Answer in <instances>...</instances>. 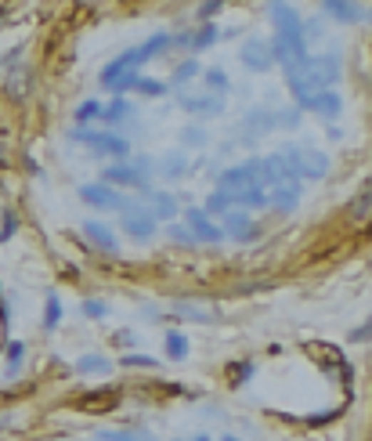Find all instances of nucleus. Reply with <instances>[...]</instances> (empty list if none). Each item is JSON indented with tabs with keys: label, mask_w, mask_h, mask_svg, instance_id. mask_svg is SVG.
<instances>
[{
	"label": "nucleus",
	"mask_w": 372,
	"mask_h": 441,
	"mask_svg": "<svg viewBox=\"0 0 372 441\" xmlns=\"http://www.w3.org/2000/svg\"><path fill=\"white\" fill-rule=\"evenodd\" d=\"M202 91H210V94L224 98V94L232 91V80H228V73H224L221 66H206V69H202Z\"/></svg>",
	"instance_id": "21"
},
{
	"label": "nucleus",
	"mask_w": 372,
	"mask_h": 441,
	"mask_svg": "<svg viewBox=\"0 0 372 441\" xmlns=\"http://www.w3.org/2000/svg\"><path fill=\"white\" fill-rule=\"evenodd\" d=\"M177 311H181V315H188L192 322H214L206 311H199V308H192V304H177Z\"/></svg>",
	"instance_id": "37"
},
{
	"label": "nucleus",
	"mask_w": 372,
	"mask_h": 441,
	"mask_svg": "<svg viewBox=\"0 0 372 441\" xmlns=\"http://www.w3.org/2000/svg\"><path fill=\"white\" fill-rule=\"evenodd\" d=\"M69 138H73V141H83L94 156H109V159H120V163H127L130 152H134V145H130L127 138L113 134V131H87V127H76V131H69Z\"/></svg>",
	"instance_id": "3"
},
{
	"label": "nucleus",
	"mask_w": 372,
	"mask_h": 441,
	"mask_svg": "<svg viewBox=\"0 0 372 441\" xmlns=\"http://www.w3.org/2000/svg\"><path fill=\"white\" fill-rule=\"evenodd\" d=\"M300 196H304V181H289V185H279L268 192V206H275L279 213H293Z\"/></svg>",
	"instance_id": "14"
},
{
	"label": "nucleus",
	"mask_w": 372,
	"mask_h": 441,
	"mask_svg": "<svg viewBox=\"0 0 372 441\" xmlns=\"http://www.w3.org/2000/svg\"><path fill=\"white\" fill-rule=\"evenodd\" d=\"M202 62L199 59H185L177 69H174V76H170V91H185V83H192L195 76H202Z\"/></svg>",
	"instance_id": "22"
},
{
	"label": "nucleus",
	"mask_w": 372,
	"mask_h": 441,
	"mask_svg": "<svg viewBox=\"0 0 372 441\" xmlns=\"http://www.w3.org/2000/svg\"><path fill=\"white\" fill-rule=\"evenodd\" d=\"M177 101H181V108H185L188 116H202V120H210V116H221V113H224V98L210 94V91H202V94L177 91Z\"/></svg>",
	"instance_id": "11"
},
{
	"label": "nucleus",
	"mask_w": 372,
	"mask_h": 441,
	"mask_svg": "<svg viewBox=\"0 0 372 441\" xmlns=\"http://www.w3.org/2000/svg\"><path fill=\"white\" fill-rule=\"evenodd\" d=\"M322 15H329V19H336V22H365V19H368L365 8L347 4V0H326V4H322Z\"/></svg>",
	"instance_id": "19"
},
{
	"label": "nucleus",
	"mask_w": 372,
	"mask_h": 441,
	"mask_svg": "<svg viewBox=\"0 0 372 441\" xmlns=\"http://www.w3.org/2000/svg\"><path fill=\"white\" fill-rule=\"evenodd\" d=\"M163 344H167V358H170V362H185V358H188V337L177 333V329H170Z\"/></svg>",
	"instance_id": "27"
},
{
	"label": "nucleus",
	"mask_w": 372,
	"mask_h": 441,
	"mask_svg": "<svg viewBox=\"0 0 372 441\" xmlns=\"http://www.w3.org/2000/svg\"><path fill=\"white\" fill-rule=\"evenodd\" d=\"M22 362H26V344H22V340H11V344H8V362H4V376H8V380H15V376L22 372Z\"/></svg>",
	"instance_id": "26"
},
{
	"label": "nucleus",
	"mask_w": 372,
	"mask_h": 441,
	"mask_svg": "<svg viewBox=\"0 0 372 441\" xmlns=\"http://www.w3.org/2000/svg\"><path fill=\"white\" fill-rule=\"evenodd\" d=\"M289 181H296V178L289 171V163L282 159V152H272V156L260 159V185H264V192H272L279 185H289Z\"/></svg>",
	"instance_id": "12"
},
{
	"label": "nucleus",
	"mask_w": 372,
	"mask_h": 441,
	"mask_svg": "<svg viewBox=\"0 0 372 441\" xmlns=\"http://www.w3.org/2000/svg\"><path fill=\"white\" fill-rule=\"evenodd\" d=\"M148 213L155 217V225H174L181 217V206L170 192H152V203H148Z\"/></svg>",
	"instance_id": "15"
},
{
	"label": "nucleus",
	"mask_w": 372,
	"mask_h": 441,
	"mask_svg": "<svg viewBox=\"0 0 372 441\" xmlns=\"http://www.w3.org/2000/svg\"><path fill=\"white\" fill-rule=\"evenodd\" d=\"M239 62L249 69V73H272L275 69V54H272V40H264V36H249L242 44V54H239Z\"/></svg>",
	"instance_id": "10"
},
{
	"label": "nucleus",
	"mask_w": 372,
	"mask_h": 441,
	"mask_svg": "<svg viewBox=\"0 0 372 441\" xmlns=\"http://www.w3.org/2000/svg\"><path fill=\"white\" fill-rule=\"evenodd\" d=\"M296 108L311 113V116H322V120H336L343 113V98H340V91H311V94L296 98Z\"/></svg>",
	"instance_id": "9"
},
{
	"label": "nucleus",
	"mask_w": 372,
	"mask_h": 441,
	"mask_svg": "<svg viewBox=\"0 0 372 441\" xmlns=\"http://www.w3.org/2000/svg\"><path fill=\"white\" fill-rule=\"evenodd\" d=\"M98 181H101V185H109V188H116V192H123V188H130V192H152L148 174L138 171L130 159H127V163H113V167H105Z\"/></svg>",
	"instance_id": "5"
},
{
	"label": "nucleus",
	"mask_w": 372,
	"mask_h": 441,
	"mask_svg": "<svg viewBox=\"0 0 372 441\" xmlns=\"http://www.w3.org/2000/svg\"><path fill=\"white\" fill-rule=\"evenodd\" d=\"M138 94H145V98H163V94H170V83H163V80H152V76H141Z\"/></svg>",
	"instance_id": "33"
},
{
	"label": "nucleus",
	"mask_w": 372,
	"mask_h": 441,
	"mask_svg": "<svg viewBox=\"0 0 372 441\" xmlns=\"http://www.w3.org/2000/svg\"><path fill=\"white\" fill-rule=\"evenodd\" d=\"M73 369H76L80 376H109V372L116 369V362L105 358L101 351H91V355H80V358L73 362Z\"/></svg>",
	"instance_id": "18"
},
{
	"label": "nucleus",
	"mask_w": 372,
	"mask_h": 441,
	"mask_svg": "<svg viewBox=\"0 0 372 441\" xmlns=\"http://www.w3.org/2000/svg\"><path fill=\"white\" fill-rule=\"evenodd\" d=\"M120 365H127V369H130V365H134V369H152L155 358H148V355H123Z\"/></svg>",
	"instance_id": "35"
},
{
	"label": "nucleus",
	"mask_w": 372,
	"mask_h": 441,
	"mask_svg": "<svg viewBox=\"0 0 372 441\" xmlns=\"http://www.w3.org/2000/svg\"><path fill=\"white\" fill-rule=\"evenodd\" d=\"M202 213H206L210 220H217V225H221V220L232 213V199H228L224 192H210L206 203H202Z\"/></svg>",
	"instance_id": "23"
},
{
	"label": "nucleus",
	"mask_w": 372,
	"mask_h": 441,
	"mask_svg": "<svg viewBox=\"0 0 372 441\" xmlns=\"http://www.w3.org/2000/svg\"><path fill=\"white\" fill-rule=\"evenodd\" d=\"M293 73H300L311 87L336 91L340 80H343V62H340V54H307Z\"/></svg>",
	"instance_id": "2"
},
{
	"label": "nucleus",
	"mask_w": 372,
	"mask_h": 441,
	"mask_svg": "<svg viewBox=\"0 0 372 441\" xmlns=\"http://www.w3.org/2000/svg\"><path fill=\"white\" fill-rule=\"evenodd\" d=\"M83 232H87V239H91L101 253H109V257H116V253H120V239L113 235V228L105 225V220H87Z\"/></svg>",
	"instance_id": "16"
},
{
	"label": "nucleus",
	"mask_w": 372,
	"mask_h": 441,
	"mask_svg": "<svg viewBox=\"0 0 372 441\" xmlns=\"http://www.w3.org/2000/svg\"><path fill=\"white\" fill-rule=\"evenodd\" d=\"M94 441H159V437H152L145 430H98Z\"/></svg>",
	"instance_id": "28"
},
{
	"label": "nucleus",
	"mask_w": 372,
	"mask_h": 441,
	"mask_svg": "<svg viewBox=\"0 0 372 441\" xmlns=\"http://www.w3.org/2000/svg\"><path fill=\"white\" fill-rule=\"evenodd\" d=\"M181 145H188V148H202V145H206V131H202L199 123H188V127L181 131Z\"/></svg>",
	"instance_id": "34"
},
{
	"label": "nucleus",
	"mask_w": 372,
	"mask_h": 441,
	"mask_svg": "<svg viewBox=\"0 0 372 441\" xmlns=\"http://www.w3.org/2000/svg\"><path fill=\"white\" fill-rule=\"evenodd\" d=\"M80 199L87 203V206H94V210H101V213H123L127 210V196L123 192H116V188H109V185H101V181H87V185H80Z\"/></svg>",
	"instance_id": "8"
},
{
	"label": "nucleus",
	"mask_w": 372,
	"mask_h": 441,
	"mask_svg": "<svg viewBox=\"0 0 372 441\" xmlns=\"http://www.w3.org/2000/svg\"><path fill=\"white\" fill-rule=\"evenodd\" d=\"M279 152L289 163V171H293L296 181H304V178L307 181H322L329 174V156L322 148H314V145H286Z\"/></svg>",
	"instance_id": "1"
},
{
	"label": "nucleus",
	"mask_w": 372,
	"mask_h": 441,
	"mask_svg": "<svg viewBox=\"0 0 372 441\" xmlns=\"http://www.w3.org/2000/svg\"><path fill=\"white\" fill-rule=\"evenodd\" d=\"M242 131L246 134H272L275 131V108H253V113H246L242 120Z\"/></svg>",
	"instance_id": "20"
},
{
	"label": "nucleus",
	"mask_w": 372,
	"mask_h": 441,
	"mask_svg": "<svg viewBox=\"0 0 372 441\" xmlns=\"http://www.w3.org/2000/svg\"><path fill=\"white\" fill-rule=\"evenodd\" d=\"M58 325H62V297L51 290V293H47V315H43L40 329H43V333H55Z\"/></svg>",
	"instance_id": "25"
},
{
	"label": "nucleus",
	"mask_w": 372,
	"mask_h": 441,
	"mask_svg": "<svg viewBox=\"0 0 372 441\" xmlns=\"http://www.w3.org/2000/svg\"><path fill=\"white\" fill-rule=\"evenodd\" d=\"M300 108L293 105V108H279V113H275V131H296L300 127Z\"/></svg>",
	"instance_id": "31"
},
{
	"label": "nucleus",
	"mask_w": 372,
	"mask_h": 441,
	"mask_svg": "<svg viewBox=\"0 0 372 441\" xmlns=\"http://www.w3.org/2000/svg\"><path fill=\"white\" fill-rule=\"evenodd\" d=\"M351 340H354V344H365V340H372V315H368V318H365L358 329H351Z\"/></svg>",
	"instance_id": "36"
},
{
	"label": "nucleus",
	"mask_w": 372,
	"mask_h": 441,
	"mask_svg": "<svg viewBox=\"0 0 372 441\" xmlns=\"http://www.w3.org/2000/svg\"><path fill=\"white\" fill-rule=\"evenodd\" d=\"M134 116V105L127 101V98H113L109 105H105V113H101V123H123V120H130Z\"/></svg>",
	"instance_id": "24"
},
{
	"label": "nucleus",
	"mask_w": 372,
	"mask_h": 441,
	"mask_svg": "<svg viewBox=\"0 0 372 441\" xmlns=\"http://www.w3.org/2000/svg\"><path fill=\"white\" fill-rule=\"evenodd\" d=\"M221 228H224V235L232 239V243H257V235H260V228H257V220L246 213V210H232L224 220H221Z\"/></svg>",
	"instance_id": "13"
},
{
	"label": "nucleus",
	"mask_w": 372,
	"mask_h": 441,
	"mask_svg": "<svg viewBox=\"0 0 372 441\" xmlns=\"http://www.w3.org/2000/svg\"><path fill=\"white\" fill-rule=\"evenodd\" d=\"M221 441H242V437H235V434H224V437H221Z\"/></svg>",
	"instance_id": "40"
},
{
	"label": "nucleus",
	"mask_w": 372,
	"mask_h": 441,
	"mask_svg": "<svg viewBox=\"0 0 372 441\" xmlns=\"http://www.w3.org/2000/svg\"><path fill=\"white\" fill-rule=\"evenodd\" d=\"M217 11H221V4H202V8H199L202 19H206V15H217Z\"/></svg>",
	"instance_id": "38"
},
{
	"label": "nucleus",
	"mask_w": 372,
	"mask_h": 441,
	"mask_svg": "<svg viewBox=\"0 0 372 441\" xmlns=\"http://www.w3.org/2000/svg\"><path fill=\"white\" fill-rule=\"evenodd\" d=\"M123 217V232H127V239L130 243H138V246H145V243H152L155 239V232H159V225H155V217L148 213V206L145 203H127V210L120 213Z\"/></svg>",
	"instance_id": "4"
},
{
	"label": "nucleus",
	"mask_w": 372,
	"mask_h": 441,
	"mask_svg": "<svg viewBox=\"0 0 372 441\" xmlns=\"http://www.w3.org/2000/svg\"><path fill=\"white\" fill-rule=\"evenodd\" d=\"M155 167H159V174H163L167 181H177V178L188 174V152L185 148H170V152H163L155 159Z\"/></svg>",
	"instance_id": "17"
},
{
	"label": "nucleus",
	"mask_w": 372,
	"mask_h": 441,
	"mask_svg": "<svg viewBox=\"0 0 372 441\" xmlns=\"http://www.w3.org/2000/svg\"><path fill=\"white\" fill-rule=\"evenodd\" d=\"M246 188H264L260 185V159H246V163H239V167H228L224 174H217L214 192L235 196V192H246Z\"/></svg>",
	"instance_id": "6"
},
{
	"label": "nucleus",
	"mask_w": 372,
	"mask_h": 441,
	"mask_svg": "<svg viewBox=\"0 0 372 441\" xmlns=\"http://www.w3.org/2000/svg\"><path fill=\"white\" fill-rule=\"evenodd\" d=\"M185 225L192 228V235H195L199 246H224V243H228L224 228L217 225V220H210V217L202 213V206H188V210H185Z\"/></svg>",
	"instance_id": "7"
},
{
	"label": "nucleus",
	"mask_w": 372,
	"mask_h": 441,
	"mask_svg": "<svg viewBox=\"0 0 372 441\" xmlns=\"http://www.w3.org/2000/svg\"><path fill=\"white\" fill-rule=\"evenodd\" d=\"M101 113H105V101H98V98H91V101H83L76 113H73V120L80 123V127H87L91 120H101Z\"/></svg>",
	"instance_id": "29"
},
{
	"label": "nucleus",
	"mask_w": 372,
	"mask_h": 441,
	"mask_svg": "<svg viewBox=\"0 0 372 441\" xmlns=\"http://www.w3.org/2000/svg\"><path fill=\"white\" fill-rule=\"evenodd\" d=\"M177 441H188V437H177ZM192 441H214V437H210V434H195Z\"/></svg>",
	"instance_id": "39"
},
{
	"label": "nucleus",
	"mask_w": 372,
	"mask_h": 441,
	"mask_svg": "<svg viewBox=\"0 0 372 441\" xmlns=\"http://www.w3.org/2000/svg\"><path fill=\"white\" fill-rule=\"evenodd\" d=\"M167 235H170L177 246H188V250H192V246H199V243H195V235H192V228L185 225V220H174V225H167Z\"/></svg>",
	"instance_id": "30"
},
{
	"label": "nucleus",
	"mask_w": 372,
	"mask_h": 441,
	"mask_svg": "<svg viewBox=\"0 0 372 441\" xmlns=\"http://www.w3.org/2000/svg\"><path fill=\"white\" fill-rule=\"evenodd\" d=\"M80 311H83V318H91V322L109 318V304H105V300H98V297H87V300L80 304Z\"/></svg>",
	"instance_id": "32"
}]
</instances>
